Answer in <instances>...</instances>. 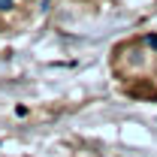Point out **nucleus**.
Instances as JSON below:
<instances>
[{"instance_id": "nucleus-1", "label": "nucleus", "mask_w": 157, "mask_h": 157, "mask_svg": "<svg viewBox=\"0 0 157 157\" xmlns=\"http://www.w3.org/2000/svg\"><path fill=\"white\" fill-rule=\"evenodd\" d=\"M21 6V0H0V15H9Z\"/></svg>"}]
</instances>
